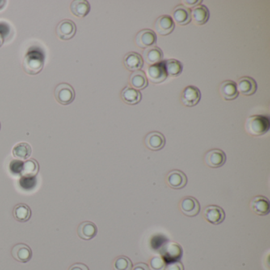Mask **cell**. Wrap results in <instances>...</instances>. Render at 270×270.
Here are the masks:
<instances>
[{"instance_id": "obj_1", "label": "cell", "mask_w": 270, "mask_h": 270, "mask_svg": "<svg viewBox=\"0 0 270 270\" xmlns=\"http://www.w3.org/2000/svg\"><path fill=\"white\" fill-rule=\"evenodd\" d=\"M246 132L252 136H260L270 130V121L268 116L254 115L246 119L245 124Z\"/></svg>"}, {"instance_id": "obj_2", "label": "cell", "mask_w": 270, "mask_h": 270, "mask_svg": "<svg viewBox=\"0 0 270 270\" xmlns=\"http://www.w3.org/2000/svg\"><path fill=\"white\" fill-rule=\"evenodd\" d=\"M44 67V56L36 51H32L25 56L22 68L25 72L30 76H35L42 71Z\"/></svg>"}, {"instance_id": "obj_3", "label": "cell", "mask_w": 270, "mask_h": 270, "mask_svg": "<svg viewBox=\"0 0 270 270\" xmlns=\"http://www.w3.org/2000/svg\"><path fill=\"white\" fill-rule=\"evenodd\" d=\"M55 98L60 104L67 106L74 101L76 92L72 86L66 82H62L55 89Z\"/></svg>"}, {"instance_id": "obj_4", "label": "cell", "mask_w": 270, "mask_h": 270, "mask_svg": "<svg viewBox=\"0 0 270 270\" xmlns=\"http://www.w3.org/2000/svg\"><path fill=\"white\" fill-rule=\"evenodd\" d=\"M226 154L220 149H212L207 152L204 156V162L211 168H219L226 162Z\"/></svg>"}, {"instance_id": "obj_5", "label": "cell", "mask_w": 270, "mask_h": 270, "mask_svg": "<svg viewBox=\"0 0 270 270\" xmlns=\"http://www.w3.org/2000/svg\"><path fill=\"white\" fill-rule=\"evenodd\" d=\"M147 76L148 79L155 84L164 82L168 76L166 74L164 64L162 62L148 67L147 69Z\"/></svg>"}, {"instance_id": "obj_6", "label": "cell", "mask_w": 270, "mask_h": 270, "mask_svg": "<svg viewBox=\"0 0 270 270\" xmlns=\"http://www.w3.org/2000/svg\"><path fill=\"white\" fill-rule=\"evenodd\" d=\"M204 218L210 224L218 225L225 219V212L222 208L217 205H208L203 212Z\"/></svg>"}, {"instance_id": "obj_7", "label": "cell", "mask_w": 270, "mask_h": 270, "mask_svg": "<svg viewBox=\"0 0 270 270\" xmlns=\"http://www.w3.org/2000/svg\"><path fill=\"white\" fill-rule=\"evenodd\" d=\"M76 34V26L72 20L61 21L56 26V34L60 40H68L74 38Z\"/></svg>"}, {"instance_id": "obj_8", "label": "cell", "mask_w": 270, "mask_h": 270, "mask_svg": "<svg viewBox=\"0 0 270 270\" xmlns=\"http://www.w3.org/2000/svg\"><path fill=\"white\" fill-rule=\"evenodd\" d=\"M201 98V93L196 86H188L183 90L182 94V102L188 107L196 106Z\"/></svg>"}, {"instance_id": "obj_9", "label": "cell", "mask_w": 270, "mask_h": 270, "mask_svg": "<svg viewBox=\"0 0 270 270\" xmlns=\"http://www.w3.org/2000/svg\"><path fill=\"white\" fill-rule=\"evenodd\" d=\"M180 209L185 216L194 217L199 214L200 205L198 200L192 196H186L181 200Z\"/></svg>"}, {"instance_id": "obj_10", "label": "cell", "mask_w": 270, "mask_h": 270, "mask_svg": "<svg viewBox=\"0 0 270 270\" xmlns=\"http://www.w3.org/2000/svg\"><path fill=\"white\" fill-rule=\"evenodd\" d=\"M157 36L155 33L152 30H141L136 36V44L141 48H148L154 46L156 43Z\"/></svg>"}, {"instance_id": "obj_11", "label": "cell", "mask_w": 270, "mask_h": 270, "mask_svg": "<svg viewBox=\"0 0 270 270\" xmlns=\"http://www.w3.org/2000/svg\"><path fill=\"white\" fill-rule=\"evenodd\" d=\"M188 179L184 173L181 170H171L166 176V183L170 188L174 190H180L184 188L187 184Z\"/></svg>"}, {"instance_id": "obj_12", "label": "cell", "mask_w": 270, "mask_h": 270, "mask_svg": "<svg viewBox=\"0 0 270 270\" xmlns=\"http://www.w3.org/2000/svg\"><path fill=\"white\" fill-rule=\"evenodd\" d=\"M144 142L148 149L156 152L164 148L166 139L161 132H152L147 135Z\"/></svg>"}, {"instance_id": "obj_13", "label": "cell", "mask_w": 270, "mask_h": 270, "mask_svg": "<svg viewBox=\"0 0 270 270\" xmlns=\"http://www.w3.org/2000/svg\"><path fill=\"white\" fill-rule=\"evenodd\" d=\"M175 24L172 18L169 15H162L154 23V29L161 36H167L174 31Z\"/></svg>"}, {"instance_id": "obj_14", "label": "cell", "mask_w": 270, "mask_h": 270, "mask_svg": "<svg viewBox=\"0 0 270 270\" xmlns=\"http://www.w3.org/2000/svg\"><path fill=\"white\" fill-rule=\"evenodd\" d=\"M250 208L255 214L258 216H266L270 213V200L266 196H255L250 201Z\"/></svg>"}, {"instance_id": "obj_15", "label": "cell", "mask_w": 270, "mask_h": 270, "mask_svg": "<svg viewBox=\"0 0 270 270\" xmlns=\"http://www.w3.org/2000/svg\"><path fill=\"white\" fill-rule=\"evenodd\" d=\"M238 91L245 96H250L256 92L258 89L256 81L251 77H242L237 82Z\"/></svg>"}, {"instance_id": "obj_16", "label": "cell", "mask_w": 270, "mask_h": 270, "mask_svg": "<svg viewBox=\"0 0 270 270\" xmlns=\"http://www.w3.org/2000/svg\"><path fill=\"white\" fill-rule=\"evenodd\" d=\"M13 258L18 262L26 263L32 258V250L30 246L24 243H18L15 245L11 250Z\"/></svg>"}, {"instance_id": "obj_17", "label": "cell", "mask_w": 270, "mask_h": 270, "mask_svg": "<svg viewBox=\"0 0 270 270\" xmlns=\"http://www.w3.org/2000/svg\"><path fill=\"white\" fill-rule=\"evenodd\" d=\"M124 64L128 71L136 72L140 71L144 66V59L137 52H128L124 56Z\"/></svg>"}, {"instance_id": "obj_18", "label": "cell", "mask_w": 270, "mask_h": 270, "mask_svg": "<svg viewBox=\"0 0 270 270\" xmlns=\"http://www.w3.org/2000/svg\"><path fill=\"white\" fill-rule=\"evenodd\" d=\"M190 16L195 24L202 26L207 23L209 19L210 14L206 6L198 5L190 11Z\"/></svg>"}, {"instance_id": "obj_19", "label": "cell", "mask_w": 270, "mask_h": 270, "mask_svg": "<svg viewBox=\"0 0 270 270\" xmlns=\"http://www.w3.org/2000/svg\"><path fill=\"white\" fill-rule=\"evenodd\" d=\"M220 92L224 100H234L238 96L236 83L231 80L223 82L220 86Z\"/></svg>"}, {"instance_id": "obj_20", "label": "cell", "mask_w": 270, "mask_h": 270, "mask_svg": "<svg viewBox=\"0 0 270 270\" xmlns=\"http://www.w3.org/2000/svg\"><path fill=\"white\" fill-rule=\"evenodd\" d=\"M77 232H78V237L83 240H90L96 236L98 228L94 223L84 221L79 224Z\"/></svg>"}, {"instance_id": "obj_21", "label": "cell", "mask_w": 270, "mask_h": 270, "mask_svg": "<svg viewBox=\"0 0 270 270\" xmlns=\"http://www.w3.org/2000/svg\"><path fill=\"white\" fill-rule=\"evenodd\" d=\"M163 58V52L157 46H152L146 48L144 52V61L150 65L160 63Z\"/></svg>"}, {"instance_id": "obj_22", "label": "cell", "mask_w": 270, "mask_h": 270, "mask_svg": "<svg viewBox=\"0 0 270 270\" xmlns=\"http://www.w3.org/2000/svg\"><path fill=\"white\" fill-rule=\"evenodd\" d=\"M70 9L75 16L84 18L90 12V5L86 0H75L71 3Z\"/></svg>"}, {"instance_id": "obj_23", "label": "cell", "mask_w": 270, "mask_h": 270, "mask_svg": "<svg viewBox=\"0 0 270 270\" xmlns=\"http://www.w3.org/2000/svg\"><path fill=\"white\" fill-rule=\"evenodd\" d=\"M173 18L180 26H186L191 21L190 10L183 5H178L173 11Z\"/></svg>"}, {"instance_id": "obj_24", "label": "cell", "mask_w": 270, "mask_h": 270, "mask_svg": "<svg viewBox=\"0 0 270 270\" xmlns=\"http://www.w3.org/2000/svg\"><path fill=\"white\" fill-rule=\"evenodd\" d=\"M121 98L128 105H136L142 99V94L136 89L126 86L121 91Z\"/></svg>"}, {"instance_id": "obj_25", "label": "cell", "mask_w": 270, "mask_h": 270, "mask_svg": "<svg viewBox=\"0 0 270 270\" xmlns=\"http://www.w3.org/2000/svg\"><path fill=\"white\" fill-rule=\"evenodd\" d=\"M32 154V148L28 143H18L13 148L12 154L19 160H26Z\"/></svg>"}, {"instance_id": "obj_26", "label": "cell", "mask_w": 270, "mask_h": 270, "mask_svg": "<svg viewBox=\"0 0 270 270\" xmlns=\"http://www.w3.org/2000/svg\"><path fill=\"white\" fill-rule=\"evenodd\" d=\"M13 215L17 221L25 223L28 221L31 217L32 212L30 207L26 204H18L14 206Z\"/></svg>"}, {"instance_id": "obj_27", "label": "cell", "mask_w": 270, "mask_h": 270, "mask_svg": "<svg viewBox=\"0 0 270 270\" xmlns=\"http://www.w3.org/2000/svg\"><path fill=\"white\" fill-rule=\"evenodd\" d=\"M129 82L137 90H144L148 86V78L142 71L133 72L129 78Z\"/></svg>"}, {"instance_id": "obj_28", "label": "cell", "mask_w": 270, "mask_h": 270, "mask_svg": "<svg viewBox=\"0 0 270 270\" xmlns=\"http://www.w3.org/2000/svg\"><path fill=\"white\" fill-rule=\"evenodd\" d=\"M165 69H166V74L170 77H178L182 74L183 71V64L174 59L164 60L163 61Z\"/></svg>"}, {"instance_id": "obj_29", "label": "cell", "mask_w": 270, "mask_h": 270, "mask_svg": "<svg viewBox=\"0 0 270 270\" xmlns=\"http://www.w3.org/2000/svg\"><path fill=\"white\" fill-rule=\"evenodd\" d=\"M39 170V165L35 159L26 161L22 164L21 174L25 178H33L36 176Z\"/></svg>"}, {"instance_id": "obj_30", "label": "cell", "mask_w": 270, "mask_h": 270, "mask_svg": "<svg viewBox=\"0 0 270 270\" xmlns=\"http://www.w3.org/2000/svg\"><path fill=\"white\" fill-rule=\"evenodd\" d=\"M162 254H163L165 258L170 260H174L177 258H181L182 254V249L179 245L174 242H169L166 244L162 250Z\"/></svg>"}, {"instance_id": "obj_31", "label": "cell", "mask_w": 270, "mask_h": 270, "mask_svg": "<svg viewBox=\"0 0 270 270\" xmlns=\"http://www.w3.org/2000/svg\"><path fill=\"white\" fill-rule=\"evenodd\" d=\"M114 270H132V263L129 258L125 256L116 258L114 262Z\"/></svg>"}, {"instance_id": "obj_32", "label": "cell", "mask_w": 270, "mask_h": 270, "mask_svg": "<svg viewBox=\"0 0 270 270\" xmlns=\"http://www.w3.org/2000/svg\"><path fill=\"white\" fill-rule=\"evenodd\" d=\"M166 261L160 256L154 257L150 261L151 270H165Z\"/></svg>"}, {"instance_id": "obj_33", "label": "cell", "mask_w": 270, "mask_h": 270, "mask_svg": "<svg viewBox=\"0 0 270 270\" xmlns=\"http://www.w3.org/2000/svg\"><path fill=\"white\" fill-rule=\"evenodd\" d=\"M165 270H184V267L180 262H172L166 266Z\"/></svg>"}, {"instance_id": "obj_34", "label": "cell", "mask_w": 270, "mask_h": 270, "mask_svg": "<svg viewBox=\"0 0 270 270\" xmlns=\"http://www.w3.org/2000/svg\"><path fill=\"white\" fill-rule=\"evenodd\" d=\"M201 2H202L201 0H185L183 1V3H185V5L188 7H194V6H198Z\"/></svg>"}, {"instance_id": "obj_35", "label": "cell", "mask_w": 270, "mask_h": 270, "mask_svg": "<svg viewBox=\"0 0 270 270\" xmlns=\"http://www.w3.org/2000/svg\"><path fill=\"white\" fill-rule=\"evenodd\" d=\"M68 270H90L88 267L86 265L82 264V263H76V264L72 265L70 268L68 269Z\"/></svg>"}, {"instance_id": "obj_36", "label": "cell", "mask_w": 270, "mask_h": 270, "mask_svg": "<svg viewBox=\"0 0 270 270\" xmlns=\"http://www.w3.org/2000/svg\"><path fill=\"white\" fill-rule=\"evenodd\" d=\"M132 270H151L149 266L145 263H137L132 267Z\"/></svg>"}, {"instance_id": "obj_37", "label": "cell", "mask_w": 270, "mask_h": 270, "mask_svg": "<svg viewBox=\"0 0 270 270\" xmlns=\"http://www.w3.org/2000/svg\"><path fill=\"white\" fill-rule=\"evenodd\" d=\"M5 3H6V1H0V10L2 9V7L5 6Z\"/></svg>"}, {"instance_id": "obj_38", "label": "cell", "mask_w": 270, "mask_h": 270, "mask_svg": "<svg viewBox=\"0 0 270 270\" xmlns=\"http://www.w3.org/2000/svg\"><path fill=\"white\" fill-rule=\"evenodd\" d=\"M3 44V38H2V34H0V47L2 46Z\"/></svg>"}, {"instance_id": "obj_39", "label": "cell", "mask_w": 270, "mask_h": 270, "mask_svg": "<svg viewBox=\"0 0 270 270\" xmlns=\"http://www.w3.org/2000/svg\"><path fill=\"white\" fill-rule=\"evenodd\" d=\"M0 128H1V124H0Z\"/></svg>"}]
</instances>
